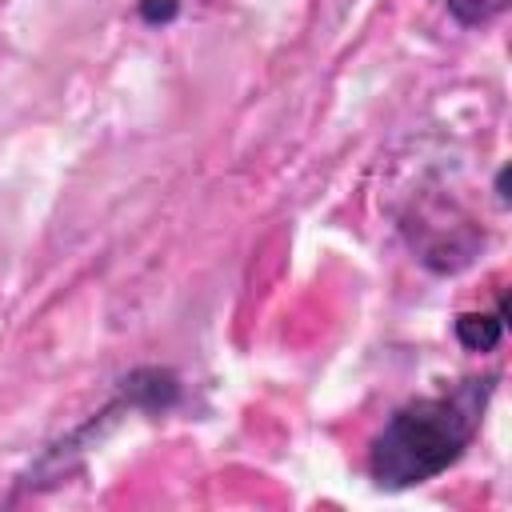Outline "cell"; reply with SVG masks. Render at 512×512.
Instances as JSON below:
<instances>
[{
  "label": "cell",
  "mask_w": 512,
  "mask_h": 512,
  "mask_svg": "<svg viewBox=\"0 0 512 512\" xmlns=\"http://www.w3.org/2000/svg\"><path fill=\"white\" fill-rule=\"evenodd\" d=\"M508 0H448V8L456 12V20L464 24H480V20H492L496 12H504Z\"/></svg>",
  "instance_id": "cell-3"
},
{
  "label": "cell",
  "mask_w": 512,
  "mask_h": 512,
  "mask_svg": "<svg viewBox=\"0 0 512 512\" xmlns=\"http://www.w3.org/2000/svg\"><path fill=\"white\" fill-rule=\"evenodd\" d=\"M484 396H488V384L468 380L444 396L404 404L372 440V456H368L372 476L388 488H404L444 472L472 440Z\"/></svg>",
  "instance_id": "cell-1"
},
{
  "label": "cell",
  "mask_w": 512,
  "mask_h": 512,
  "mask_svg": "<svg viewBox=\"0 0 512 512\" xmlns=\"http://www.w3.org/2000/svg\"><path fill=\"white\" fill-rule=\"evenodd\" d=\"M504 316V312H500ZM500 316H460L456 320V332H460V340L468 344V348H492L496 340H500Z\"/></svg>",
  "instance_id": "cell-2"
}]
</instances>
